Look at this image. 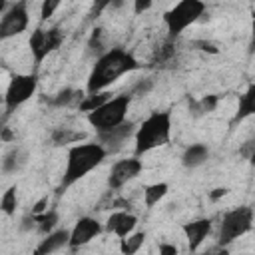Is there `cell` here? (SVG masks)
Here are the masks:
<instances>
[{
    "instance_id": "d4e9b609",
    "label": "cell",
    "mask_w": 255,
    "mask_h": 255,
    "mask_svg": "<svg viewBox=\"0 0 255 255\" xmlns=\"http://www.w3.org/2000/svg\"><path fill=\"white\" fill-rule=\"evenodd\" d=\"M217 102H219V98L215 96V94H209V96H203L201 100H197V102H191V110H193V116L197 118V116H205V114H211L215 108H217Z\"/></svg>"
},
{
    "instance_id": "7402d4cb",
    "label": "cell",
    "mask_w": 255,
    "mask_h": 255,
    "mask_svg": "<svg viewBox=\"0 0 255 255\" xmlns=\"http://www.w3.org/2000/svg\"><path fill=\"white\" fill-rule=\"evenodd\" d=\"M145 231H135L131 235H128L126 239H120V253L122 255H135L143 243H145Z\"/></svg>"
},
{
    "instance_id": "9a60e30c",
    "label": "cell",
    "mask_w": 255,
    "mask_h": 255,
    "mask_svg": "<svg viewBox=\"0 0 255 255\" xmlns=\"http://www.w3.org/2000/svg\"><path fill=\"white\" fill-rule=\"evenodd\" d=\"M207 157H209V147L205 143H191L181 153V165L187 169H195V167L203 165L207 161Z\"/></svg>"
},
{
    "instance_id": "277c9868",
    "label": "cell",
    "mask_w": 255,
    "mask_h": 255,
    "mask_svg": "<svg viewBox=\"0 0 255 255\" xmlns=\"http://www.w3.org/2000/svg\"><path fill=\"white\" fill-rule=\"evenodd\" d=\"M129 104H131V96L129 94H118L112 100H108L102 108H98L96 112H90L86 116V120L96 129V133L114 129V128H118V126H122L126 122Z\"/></svg>"
},
{
    "instance_id": "d6a6232c",
    "label": "cell",
    "mask_w": 255,
    "mask_h": 255,
    "mask_svg": "<svg viewBox=\"0 0 255 255\" xmlns=\"http://www.w3.org/2000/svg\"><path fill=\"white\" fill-rule=\"evenodd\" d=\"M249 54H255V18L251 22V42H249Z\"/></svg>"
},
{
    "instance_id": "ba28073f",
    "label": "cell",
    "mask_w": 255,
    "mask_h": 255,
    "mask_svg": "<svg viewBox=\"0 0 255 255\" xmlns=\"http://www.w3.org/2000/svg\"><path fill=\"white\" fill-rule=\"evenodd\" d=\"M28 24H30L28 2L26 0L12 2L0 18V40H8V38L22 34L28 28Z\"/></svg>"
},
{
    "instance_id": "83f0119b",
    "label": "cell",
    "mask_w": 255,
    "mask_h": 255,
    "mask_svg": "<svg viewBox=\"0 0 255 255\" xmlns=\"http://www.w3.org/2000/svg\"><path fill=\"white\" fill-rule=\"evenodd\" d=\"M157 255H179V249H177V245L163 241V243H159V247H157Z\"/></svg>"
},
{
    "instance_id": "5b68a950",
    "label": "cell",
    "mask_w": 255,
    "mask_h": 255,
    "mask_svg": "<svg viewBox=\"0 0 255 255\" xmlns=\"http://www.w3.org/2000/svg\"><path fill=\"white\" fill-rule=\"evenodd\" d=\"M253 217H255V213L247 205H239V207H233V209L225 211V215L221 217V223H219L217 245L227 247L235 239L249 233L251 227H253Z\"/></svg>"
},
{
    "instance_id": "836d02e7",
    "label": "cell",
    "mask_w": 255,
    "mask_h": 255,
    "mask_svg": "<svg viewBox=\"0 0 255 255\" xmlns=\"http://www.w3.org/2000/svg\"><path fill=\"white\" fill-rule=\"evenodd\" d=\"M2 139H4V141H12V139H14V135H12V131H10L8 128H2Z\"/></svg>"
},
{
    "instance_id": "ffe728a7",
    "label": "cell",
    "mask_w": 255,
    "mask_h": 255,
    "mask_svg": "<svg viewBox=\"0 0 255 255\" xmlns=\"http://www.w3.org/2000/svg\"><path fill=\"white\" fill-rule=\"evenodd\" d=\"M169 191V185L165 181H157V183H149L143 187V203L145 207H153L157 205Z\"/></svg>"
},
{
    "instance_id": "8992f818",
    "label": "cell",
    "mask_w": 255,
    "mask_h": 255,
    "mask_svg": "<svg viewBox=\"0 0 255 255\" xmlns=\"http://www.w3.org/2000/svg\"><path fill=\"white\" fill-rule=\"evenodd\" d=\"M205 12V4L201 0H181L171 6L163 14V24L167 28L169 38H177L185 28L195 24Z\"/></svg>"
},
{
    "instance_id": "5bb4252c",
    "label": "cell",
    "mask_w": 255,
    "mask_h": 255,
    "mask_svg": "<svg viewBox=\"0 0 255 255\" xmlns=\"http://www.w3.org/2000/svg\"><path fill=\"white\" fill-rule=\"evenodd\" d=\"M70 243V229H56L50 235H46L34 249L32 255H52L56 251H60L62 247H66Z\"/></svg>"
},
{
    "instance_id": "8fae6325",
    "label": "cell",
    "mask_w": 255,
    "mask_h": 255,
    "mask_svg": "<svg viewBox=\"0 0 255 255\" xmlns=\"http://www.w3.org/2000/svg\"><path fill=\"white\" fill-rule=\"evenodd\" d=\"M135 131H137V128H135L133 122H124L122 126H118L114 129L100 131L98 133V143H102L108 153H116L128 143L129 137H135Z\"/></svg>"
},
{
    "instance_id": "cb8c5ba5",
    "label": "cell",
    "mask_w": 255,
    "mask_h": 255,
    "mask_svg": "<svg viewBox=\"0 0 255 255\" xmlns=\"http://www.w3.org/2000/svg\"><path fill=\"white\" fill-rule=\"evenodd\" d=\"M36 223H38V231L44 235H50L52 231H56L54 227L60 223V215L56 209H48L42 215H36Z\"/></svg>"
},
{
    "instance_id": "1f68e13d",
    "label": "cell",
    "mask_w": 255,
    "mask_h": 255,
    "mask_svg": "<svg viewBox=\"0 0 255 255\" xmlns=\"http://www.w3.org/2000/svg\"><path fill=\"white\" fill-rule=\"evenodd\" d=\"M34 223H36V215H26L24 219H22V225H20V229L22 231H26V229H30V227H34Z\"/></svg>"
},
{
    "instance_id": "4316f807",
    "label": "cell",
    "mask_w": 255,
    "mask_h": 255,
    "mask_svg": "<svg viewBox=\"0 0 255 255\" xmlns=\"http://www.w3.org/2000/svg\"><path fill=\"white\" fill-rule=\"evenodd\" d=\"M60 8V0H44L40 6V22H46Z\"/></svg>"
},
{
    "instance_id": "44dd1931",
    "label": "cell",
    "mask_w": 255,
    "mask_h": 255,
    "mask_svg": "<svg viewBox=\"0 0 255 255\" xmlns=\"http://www.w3.org/2000/svg\"><path fill=\"white\" fill-rule=\"evenodd\" d=\"M84 98H86V96H84L82 90L64 88L62 92H58V94L50 100V104H52V106H58V108H62V106H80Z\"/></svg>"
},
{
    "instance_id": "d6986e66",
    "label": "cell",
    "mask_w": 255,
    "mask_h": 255,
    "mask_svg": "<svg viewBox=\"0 0 255 255\" xmlns=\"http://www.w3.org/2000/svg\"><path fill=\"white\" fill-rule=\"evenodd\" d=\"M80 139H86V133L84 131H78V129H72V128H56L52 133H50V141L58 147L62 145H70V143H78Z\"/></svg>"
},
{
    "instance_id": "4fadbf2b",
    "label": "cell",
    "mask_w": 255,
    "mask_h": 255,
    "mask_svg": "<svg viewBox=\"0 0 255 255\" xmlns=\"http://www.w3.org/2000/svg\"><path fill=\"white\" fill-rule=\"evenodd\" d=\"M135 225H137V217L133 213H129V211H122L120 209V211H112L108 215V219L104 223V231L114 233L120 239H126L128 235L133 233Z\"/></svg>"
},
{
    "instance_id": "f1b7e54d",
    "label": "cell",
    "mask_w": 255,
    "mask_h": 255,
    "mask_svg": "<svg viewBox=\"0 0 255 255\" xmlns=\"http://www.w3.org/2000/svg\"><path fill=\"white\" fill-rule=\"evenodd\" d=\"M151 6H153V2H151V0H135V2H133V14H135V16H139V14L147 12Z\"/></svg>"
},
{
    "instance_id": "30bf717a",
    "label": "cell",
    "mask_w": 255,
    "mask_h": 255,
    "mask_svg": "<svg viewBox=\"0 0 255 255\" xmlns=\"http://www.w3.org/2000/svg\"><path fill=\"white\" fill-rule=\"evenodd\" d=\"M102 231H104V225H102L98 219L84 215V217H80V219L76 221V225L70 229V243H68V247H72V249L84 247V245H88L92 239H96Z\"/></svg>"
},
{
    "instance_id": "7a4b0ae2",
    "label": "cell",
    "mask_w": 255,
    "mask_h": 255,
    "mask_svg": "<svg viewBox=\"0 0 255 255\" xmlns=\"http://www.w3.org/2000/svg\"><path fill=\"white\" fill-rule=\"evenodd\" d=\"M108 157V151L102 143L96 141H84L68 147L66 155V169L62 175V189L74 185L82 177H86L92 169H96L104 159Z\"/></svg>"
},
{
    "instance_id": "e575fe53",
    "label": "cell",
    "mask_w": 255,
    "mask_h": 255,
    "mask_svg": "<svg viewBox=\"0 0 255 255\" xmlns=\"http://www.w3.org/2000/svg\"><path fill=\"white\" fill-rule=\"evenodd\" d=\"M201 255H211V253H201Z\"/></svg>"
},
{
    "instance_id": "ac0fdd59",
    "label": "cell",
    "mask_w": 255,
    "mask_h": 255,
    "mask_svg": "<svg viewBox=\"0 0 255 255\" xmlns=\"http://www.w3.org/2000/svg\"><path fill=\"white\" fill-rule=\"evenodd\" d=\"M28 163V151L22 147H12L4 159H2V171L4 173H16Z\"/></svg>"
},
{
    "instance_id": "7c38bea8",
    "label": "cell",
    "mask_w": 255,
    "mask_h": 255,
    "mask_svg": "<svg viewBox=\"0 0 255 255\" xmlns=\"http://www.w3.org/2000/svg\"><path fill=\"white\" fill-rule=\"evenodd\" d=\"M181 231H183V235L187 239L189 253H195L203 245L205 237L211 233V219L209 217H199V219L187 221V223L181 225Z\"/></svg>"
},
{
    "instance_id": "484cf974",
    "label": "cell",
    "mask_w": 255,
    "mask_h": 255,
    "mask_svg": "<svg viewBox=\"0 0 255 255\" xmlns=\"http://www.w3.org/2000/svg\"><path fill=\"white\" fill-rule=\"evenodd\" d=\"M16 205H18V195H16V185H10L0 199V209L4 211V215H14L16 213Z\"/></svg>"
},
{
    "instance_id": "f546056e",
    "label": "cell",
    "mask_w": 255,
    "mask_h": 255,
    "mask_svg": "<svg viewBox=\"0 0 255 255\" xmlns=\"http://www.w3.org/2000/svg\"><path fill=\"white\" fill-rule=\"evenodd\" d=\"M46 207H48V197H42V199H38V201L32 205V215H42L44 211H48Z\"/></svg>"
},
{
    "instance_id": "2e32d148",
    "label": "cell",
    "mask_w": 255,
    "mask_h": 255,
    "mask_svg": "<svg viewBox=\"0 0 255 255\" xmlns=\"http://www.w3.org/2000/svg\"><path fill=\"white\" fill-rule=\"evenodd\" d=\"M46 32L48 28H42V26H36L34 32L30 34V40H28V46H30V54H32V60H34V66L38 68L44 58L48 56L46 52Z\"/></svg>"
},
{
    "instance_id": "6da1fadb",
    "label": "cell",
    "mask_w": 255,
    "mask_h": 255,
    "mask_svg": "<svg viewBox=\"0 0 255 255\" xmlns=\"http://www.w3.org/2000/svg\"><path fill=\"white\" fill-rule=\"evenodd\" d=\"M137 68L139 62L133 58L131 52L124 48H110L96 58V64L92 66V72L86 82V94L90 96V94L106 92V88H110L118 78Z\"/></svg>"
},
{
    "instance_id": "603a6c76",
    "label": "cell",
    "mask_w": 255,
    "mask_h": 255,
    "mask_svg": "<svg viewBox=\"0 0 255 255\" xmlns=\"http://www.w3.org/2000/svg\"><path fill=\"white\" fill-rule=\"evenodd\" d=\"M114 96L110 94V92H98V94H90V96H86L84 100H82V104L78 106V110L80 112H96L98 108H102L108 100H112Z\"/></svg>"
},
{
    "instance_id": "52a82bcc",
    "label": "cell",
    "mask_w": 255,
    "mask_h": 255,
    "mask_svg": "<svg viewBox=\"0 0 255 255\" xmlns=\"http://www.w3.org/2000/svg\"><path fill=\"white\" fill-rule=\"evenodd\" d=\"M38 90V76L34 74H14L8 82L6 94H4V108L6 116L16 112L22 104H26Z\"/></svg>"
},
{
    "instance_id": "9c48e42d",
    "label": "cell",
    "mask_w": 255,
    "mask_h": 255,
    "mask_svg": "<svg viewBox=\"0 0 255 255\" xmlns=\"http://www.w3.org/2000/svg\"><path fill=\"white\" fill-rule=\"evenodd\" d=\"M143 171V163L137 155L133 157H126V159H118L112 169H110V175H108V187L114 191V189H120L124 187L128 181L135 179L139 173Z\"/></svg>"
},
{
    "instance_id": "e0dca14e",
    "label": "cell",
    "mask_w": 255,
    "mask_h": 255,
    "mask_svg": "<svg viewBox=\"0 0 255 255\" xmlns=\"http://www.w3.org/2000/svg\"><path fill=\"white\" fill-rule=\"evenodd\" d=\"M249 116H255V82L247 86V90L239 96V104H237V112L233 118V124L247 120Z\"/></svg>"
},
{
    "instance_id": "4dcf8cb0",
    "label": "cell",
    "mask_w": 255,
    "mask_h": 255,
    "mask_svg": "<svg viewBox=\"0 0 255 255\" xmlns=\"http://www.w3.org/2000/svg\"><path fill=\"white\" fill-rule=\"evenodd\" d=\"M229 193V189L227 187H215L211 193H209V197L213 199V201H217V199H221V197H225Z\"/></svg>"
},
{
    "instance_id": "3957f363",
    "label": "cell",
    "mask_w": 255,
    "mask_h": 255,
    "mask_svg": "<svg viewBox=\"0 0 255 255\" xmlns=\"http://www.w3.org/2000/svg\"><path fill=\"white\" fill-rule=\"evenodd\" d=\"M171 137V114L169 112H151L139 126L133 137V149L135 155L149 153L151 149H157L165 143H169Z\"/></svg>"
}]
</instances>
